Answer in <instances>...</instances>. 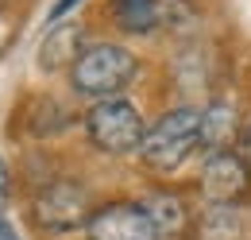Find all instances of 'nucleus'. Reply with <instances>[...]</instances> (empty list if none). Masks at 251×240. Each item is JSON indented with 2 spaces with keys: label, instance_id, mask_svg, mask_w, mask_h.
Here are the masks:
<instances>
[{
  "label": "nucleus",
  "instance_id": "obj_1",
  "mask_svg": "<svg viewBox=\"0 0 251 240\" xmlns=\"http://www.w3.org/2000/svg\"><path fill=\"white\" fill-rule=\"evenodd\" d=\"M201 148V109H170L155 128L143 136V163L155 171H178L193 151Z\"/></svg>",
  "mask_w": 251,
  "mask_h": 240
},
{
  "label": "nucleus",
  "instance_id": "obj_2",
  "mask_svg": "<svg viewBox=\"0 0 251 240\" xmlns=\"http://www.w3.org/2000/svg\"><path fill=\"white\" fill-rule=\"evenodd\" d=\"M70 78H74L77 93L108 101V97H116L135 78V55L124 51V47H116V43H97L89 51H81V59L74 62V70H70Z\"/></svg>",
  "mask_w": 251,
  "mask_h": 240
},
{
  "label": "nucleus",
  "instance_id": "obj_3",
  "mask_svg": "<svg viewBox=\"0 0 251 240\" xmlns=\"http://www.w3.org/2000/svg\"><path fill=\"white\" fill-rule=\"evenodd\" d=\"M85 132L93 140L97 151L104 155H127V151L143 148V117L139 109L124 101V97H108V101H97L85 117Z\"/></svg>",
  "mask_w": 251,
  "mask_h": 240
},
{
  "label": "nucleus",
  "instance_id": "obj_4",
  "mask_svg": "<svg viewBox=\"0 0 251 240\" xmlns=\"http://www.w3.org/2000/svg\"><path fill=\"white\" fill-rule=\"evenodd\" d=\"M89 194L77 182H54L35 202V221L47 233H70L77 225H89Z\"/></svg>",
  "mask_w": 251,
  "mask_h": 240
},
{
  "label": "nucleus",
  "instance_id": "obj_5",
  "mask_svg": "<svg viewBox=\"0 0 251 240\" xmlns=\"http://www.w3.org/2000/svg\"><path fill=\"white\" fill-rule=\"evenodd\" d=\"M248 190H251V167L244 155H236V151L209 155V163L201 171V198L209 206H236Z\"/></svg>",
  "mask_w": 251,
  "mask_h": 240
},
{
  "label": "nucleus",
  "instance_id": "obj_6",
  "mask_svg": "<svg viewBox=\"0 0 251 240\" xmlns=\"http://www.w3.org/2000/svg\"><path fill=\"white\" fill-rule=\"evenodd\" d=\"M89 240H162L151 213L135 202H112L89 217Z\"/></svg>",
  "mask_w": 251,
  "mask_h": 240
},
{
  "label": "nucleus",
  "instance_id": "obj_7",
  "mask_svg": "<svg viewBox=\"0 0 251 240\" xmlns=\"http://www.w3.org/2000/svg\"><path fill=\"white\" fill-rule=\"evenodd\" d=\"M81 59V28L77 24H54L50 35L39 47V66L43 70H74V62Z\"/></svg>",
  "mask_w": 251,
  "mask_h": 240
},
{
  "label": "nucleus",
  "instance_id": "obj_8",
  "mask_svg": "<svg viewBox=\"0 0 251 240\" xmlns=\"http://www.w3.org/2000/svg\"><path fill=\"white\" fill-rule=\"evenodd\" d=\"M116 24L131 35H147L162 28V0H112Z\"/></svg>",
  "mask_w": 251,
  "mask_h": 240
},
{
  "label": "nucleus",
  "instance_id": "obj_9",
  "mask_svg": "<svg viewBox=\"0 0 251 240\" xmlns=\"http://www.w3.org/2000/svg\"><path fill=\"white\" fill-rule=\"evenodd\" d=\"M232 132H236V113L228 101H213L209 109H201V148H209L213 155L228 151Z\"/></svg>",
  "mask_w": 251,
  "mask_h": 240
},
{
  "label": "nucleus",
  "instance_id": "obj_10",
  "mask_svg": "<svg viewBox=\"0 0 251 240\" xmlns=\"http://www.w3.org/2000/svg\"><path fill=\"white\" fill-rule=\"evenodd\" d=\"M143 210L151 213L158 237H178V233L186 229V206H182L174 194H155V198H147Z\"/></svg>",
  "mask_w": 251,
  "mask_h": 240
},
{
  "label": "nucleus",
  "instance_id": "obj_11",
  "mask_svg": "<svg viewBox=\"0 0 251 240\" xmlns=\"http://www.w3.org/2000/svg\"><path fill=\"white\" fill-rule=\"evenodd\" d=\"M201 240H240L236 206H213L201 221Z\"/></svg>",
  "mask_w": 251,
  "mask_h": 240
},
{
  "label": "nucleus",
  "instance_id": "obj_12",
  "mask_svg": "<svg viewBox=\"0 0 251 240\" xmlns=\"http://www.w3.org/2000/svg\"><path fill=\"white\" fill-rule=\"evenodd\" d=\"M77 4H81V0H54V8H50V20H62L66 12H70V8H77Z\"/></svg>",
  "mask_w": 251,
  "mask_h": 240
},
{
  "label": "nucleus",
  "instance_id": "obj_13",
  "mask_svg": "<svg viewBox=\"0 0 251 240\" xmlns=\"http://www.w3.org/2000/svg\"><path fill=\"white\" fill-rule=\"evenodd\" d=\"M8 206V167H4V159H0V213Z\"/></svg>",
  "mask_w": 251,
  "mask_h": 240
},
{
  "label": "nucleus",
  "instance_id": "obj_14",
  "mask_svg": "<svg viewBox=\"0 0 251 240\" xmlns=\"http://www.w3.org/2000/svg\"><path fill=\"white\" fill-rule=\"evenodd\" d=\"M0 240H20V233H16L12 221H0Z\"/></svg>",
  "mask_w": 251,
  "mask_h": 240
},
{
  "label": "nucleus",
  "instance_id": "obj_15",
  "mask_svg": "<svg viewBox=\"0 0 251 240\" xmlns=\"http://www.w3.org/2000/svg\"><path fill=\"white\" fill-rule=\"evenodd\" d=\"M248 159H251V128H248Z\"/></svg>",
  "mask_w": 251,
  "mask_h": 240
}]
</instances>
